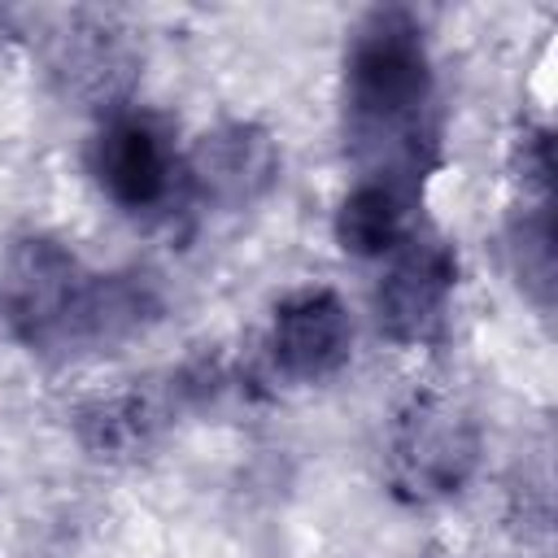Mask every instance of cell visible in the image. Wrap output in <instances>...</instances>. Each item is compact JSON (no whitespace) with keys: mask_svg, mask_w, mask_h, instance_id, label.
<instances>
[{"mask_svg":"<svg viewBox=\"0 0 558 558\" xmlns=\"http://www.w3.org/2000/svg\"><path fill=\"white\" fill-rule=\"evenodd\" d=\"M432 74L418 26L388 9L371 13L353 39L349 74H344V113L353 153L375 161V183H388L410 196L414 174L423 170Z\"/></svg>","mask_w":558,"mask_h":558,"instance_id":"1","label":"cell"},{"mask_svg":"<svg viewBox=\"0 0 558 558\" xmlns=\"http://www.w3.org/2000/svg\"><path fill=\"white\" fill-rule=\"evenodd\" d=\"M144 292L118 275H87L52 240H22L0 262V318L35 349L126 336Z\"/></svg>","mask_w":558,"mask_h":558,"instance_id":"2","label":"cell"},{"mask_svg":"<svg viewBox=\"0 0 558 558\" xmlns=\"http://www.w3.org/2000/svg\"><path fill=\"white\" fill-rule=\"evenodd\" d=\"M475 462V432L449 401H414L392 436V475L414 497L449 493L466 480Z\"/></svg>","mask_w":558,"mask_h":558,"instance_id":"3","label":"cell"},{"mask_svg":"<svg viewBox=\"0 0 558 558\" xmlns=\"http://www.w3.org/2000/svg\"><path fill=\"white\" fill-rule=\"evenodd\" d=\"M92 166L100 187L126 209L157 205L174 183V148L148 118H113L96 135Z\"/></svg>","mask_w":558,"mask_h":558,"instance_id":"4","label":"cell"},{"mask_svg":"<svg viewBox=\"0 0 558 558\" xmlns=\"http://www.w3.org/2000/svg\"><path fill=\"white\" fill-rule=\"evenodd\" d=\"M453 288V257L436 240H405V253L379 283V323L397 340H427L440 318Z\"/></svg>","mask_w":558,"mask_h":558,"instance_id":"5","label":"cell"},{"mask_svg":"<svg viewBox=\"0 0 558 558\" xmlns=\"http://www.w3.org/2000/svg\"><path fill=\"white\" fill-rule=\"evenodd\" d=\"M349 340H353L349 314L323 288L283 301L275 314V357L296 379L331 375L349 357Z\"/></svg>","mask_w":558,"mask_h":558,"instance_id":"6","label":"cell"},{"mask_svg":"<svg viewBox=\"0 0 558 558\" xmlns=\"http://www.w3.org/2000/svg\"><path fill=\"white\" fill-rule=\"evenodd\" d=\"M275 170V153L266 144V135H253L244 126H231L222 135H205L201 153H196V174L205 183V192L222 196V201H244L248 192H257Z\"/></svg>","mask_w":558,"mask_h":558,"instance_id":"7","label":"cell"},{"mask_svg":"<svg viewBox=\"0 0 558 558\" xmlns=\"http://www.w3.org/2000/svg\"><path fill=\"white\" fill-rule=\"evenodd\" d=\"M340 240L349 253H362V257H375V253H388V248H401L410 235V196L388 187V183H375L366 179L344 205H340Z\"/></svg>","mask_w":558,"mask_h":558,"instance_id":"8","label":"cell"}]
</instances>
